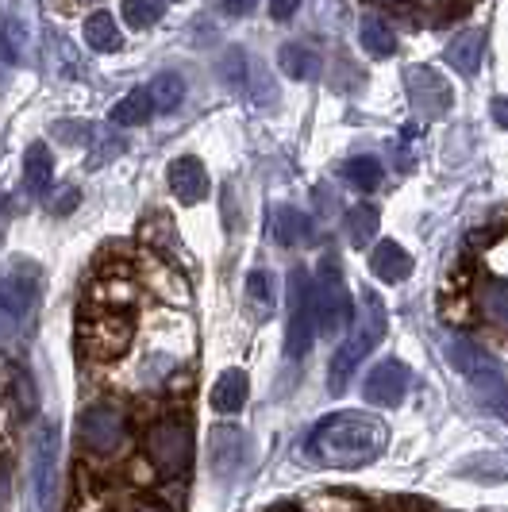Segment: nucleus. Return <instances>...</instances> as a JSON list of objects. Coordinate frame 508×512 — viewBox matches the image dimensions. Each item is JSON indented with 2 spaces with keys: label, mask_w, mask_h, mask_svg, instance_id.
Instances as JSON below:
<instances>
[{
  "label": "nucleus",
  "mask_w": 508,
  "mask_h": 512,
  "mask_svg": "<svg viewBox=\"0 0 508 512\" xmlns=\"http://www.w3.org/2000/svg\"><path fill=\"white\" fill-rule=\"evenodd\" d=\"M77 436L93 455H112L124 443V412L112 401H93L77 416Z\"/></svg>",
  "instance_id": "obj_8"
},
{
  "label": "nucleus",
  "mask_w": 508,
  "mask_h": 512,
  "mask_svg": "<svg viewBox=\"0 0 508 512\" xmlns=\"http://www.w3.org/2000/svg\"><path fill=\"white\" fill-rule=\"evenodd\" d=\"M208 459H212V474H220V478H231L235 470H243V462L251 455V439L247 432H239V428H231V424H220V428H212V439H208Z\"/></svg>",
  "instance_id": "obj_13"
},
{
  "label": "nucleus",
  "mask_w": 508,
  "mask_h": 512,
  "mask_svg": "<svg viewBox=\"0 0 508 512\" xmlns=\"http://www.w3.org/2000/svg\"><path fill=\"white\" fill-rule=\"evenodd\" d=\"M220 4H224L228 16H247V12H254L258 0H220Z\"/></svg>",
  "instance_id": "obj_34"
},
{
  "label": "nucleus",
  "mask_w": 508,
  "mask_h": 512,
  "mask_svg": "<svg viewBox=\"0 0 508 512\" xmlns=\"http://www.w3.org/2000/svg\"><path fill=\"white\" fill-rule=\"evenodd\" d=\"M185 101V77L181 74H158L151 81V104L154 112H174Z\"/></svg>",
  "instance_id": "obj_26"
},
{
  "label": "nucleus",
  "mask_w": 508,
  "mask_h": 512,
  "mask_svg": "<svg viewBox=\"0 0 508 512\" xmlns=\"http://www.w3.org/2000/svg\"><path fill=\"white\" fill-rule=\"evenodd\" d=\"M170 189L181 205H201L208 197V174H204L201 158H174L170 162Z\"/></svg>",
  "instance_id": "obj_14"
},
{
  "label": "nucleus",
  "mask_w": 508,
  "mask_h": 512,
  "mask_svg": "<svg viewBox=\"0 0 508 512\" xmlns=\"http://www.w3.org/2000/svg\"><path fill=\"white\" fill-rule=\"evenodd\" d=\"M81 343L89 355L97 359H116L131 343V316L120 312V308H97L81 332Z\"/></svg>",
  "instance_id": "obj_10"
},
{
  "label": "nucleus",
  "mask_w": 508,
  "mask_h": 512,
  "mask_svg": "<svg viewBox=\"0 0 508 512\" xmlns=\"http://www.w3.org/2000/svg\"><path fill=\"white\" fill-rule=\"evenodd\" d=\"M316 339V297L308 282L305 266H297L289 274V328H285V355L289 359H305Z\"/></svg>",
  "instance_id": "obj_6"
},
{
  "label": "nucleus",
  "mask_w": 508,
  "mask_h": 512,
  "mask_svg": "<svg viewBox=\"0 0 508 512\" xmlns=\"http://www.w3.org/2000/svg\"><path fill=\"white\" fill-rule=\"evenodd\" d=\"M408 393V366L401 359H385L378 362L370 374H366V385H362V397L374 405V409H397Z\"/></svg>",
  "instance_id": "obj_12"
},
{
  "label": "nucleus",
  "mask_w": 508,
  "mask_h": 512,
  "mask_svg": "<svg viewBox=\"0 0 508 512\" xmlns=\"http://www.w3.org/2000/svg\"><path fill=\"white\" fill-rule=\"evenodd\" d=\"M135 512H166V509H162V505H139Z\"/></svg>",
  "instance_id": "obj_36"
},
{
  "label": "nucleus",
  "mask_w": 508,
  "mask_h": 512,
  "mask_svg": "<svg viewBox=\"0 0 508 512\" xmlns=\"http://www.w3.org/2000/svg\"><path fill=\"white\" fill-rule=\"evenodd\" d=\"M378 224H381L378 208H374V205H355L351 212H347V239H351L355 247H366V243H374Z\"/></svg>",
  "instance_id": "obj_25"
},
{
  "label": "nucleus",
  "mask_w": 508,
  "mask_h": 512,
  "mask_svg": "<svg viewBox=\"0 0 508 512\" xmlns=\"http://www.w3.org/2000/svg\"><path fill=\"white\" fill-rule=\"evenodd\" d=\"M85 43H89V51H97V54H112L124 47L120 27H116V20H112L108 12H93V16L85 20Z\"/></svg>",
  "instance_id": "obj_22"
},
{
  "label": "nucleus",
  "mask_w": 508,
  "mask_h": 512,
  "mask_svg": "<svg viewBox=\"0 0 508 512\" xmlns=\"http://www.w3.org/2000/svg\"><path fill=\"white\" fill-rule=\"evenodd\" d=\"M220 74L228 81L231 89H243L247 85V51H239V47H231L224 54V62H220Z\"/></svg>",
  "instance_id": "obj_31"
},
{
  "label": "nucleus",
  "mask_w": 508,
  "mask_h": 512,
  "mask_svg": "<svg viewBox=\"0 0 508 512\" xmlns=\"http://www.w3.org/2000/svg\"><path fill=\"white\" fill-rule=\"evenodd\" d=\"M405 85H408V101H412V108L420 116L435 120V116H443L451 108V85L432 66H412L405 74Z\"/></svg>",
  "instance_id": "obj_11"
},
{
  "label": "nucleus",
  "mask_w": 508,
  "mask_h": 512,
  "mask_svg": "<svg viewBox=\"0 0 508 512\" xmlns=\"http://www.w3.org/2000/svg\"><path fill=\"white\" fill-rule=\"evenodd\" d=\"M358 39H362L366 54H374V58H389V54L397 51V35H393V27L385 24V20H378V16H366V20H362Z\"/></svg>",
  "instance_id": "obj_24"
},
{
  "label": "nucleus",
  "mask_w": 508,
  "mask_h": 512,
  "mask_svg": "<svg viewBox=\"0 0 508 512\" xmlns=\"http://www.w3.org/2000/svg\"><path fill=\"white\" fill-rule=\"evenodd\" d=\"M27 47V31L20 20H0V62H20Z\"/></svg>",
  "instance_id": "obj_28"
},
{
  "label": "nucleus",
  "mask_w": 508,
  "mask_h": 512,
  "mask_svg": "<svg viewBox=\"0 0 508 512\" xmlns=\"http://www.w3.org/2000/svg\"><path fill=\"white\" fill-rule=\"evenodd\" d=\"M297 8H301V0H270V16L274 20H289Z\"/></svg>",
  "instance_id": "obj_32"
},
{
  "label": "nucleus",
  "mask_w": 508,
  "mask_h": 512,
  "mask_svg": "<svg viewBox=\"0 0 508 512\" xmlns=\"http://www.w3.org/2000/svg\"><path fill=\"white\" fill-rule=\"evenodd\" d=\"M154 112L151 104V89H131L124 101L112 104V124H120V128H135V124H147Z\"/></svg>",
  "instance_id": "obj_23"
},
{
  "label": "nucleus",
  "mask_w": 508,
  "mask_h": 512,
  "mask_svg": "<svg viewBox=\"0 0 508 512\" xmlns=\"http://www.w3.org/2000/svg\"><path fill=\"white\" fill-rule=\"evenodd\" d=\"M51 178H54V154L47 143H31L24 154V185L27 193H47L51 189Z\"/></svg>",
  "instance_id": "obj_21"
},
{
  "label": "nucleus",
  "mask_w": 508,
  "mask_h": 512,
  "mask_svg": "<svg viewBox=\"0 0 508 512\" xmlns=\"http://www.w3.org/2000/svg\"><path fill=\"white\" fill-rule=\"evenodd\" d=\"M385 424L378 416H366V412H335V416H324L316 428H312V439H308V451L324 466H366L374 462L385 451Z\"/></svg>",
  "instance_id": "obj_1"
},
{
  "label": "nucleus",
  "mask_w": 508,
  "mask_h": 512,
  "mask_svg": "<svg viewBox=\"0 0 508 512\" xmlns=\"http://www.w3.org/2000/svg\"><path fill=\"white\" fill-rule=\"evenodd\" d=\"M120 12H124L127 24L143 31V27H154L158 20H162V0H124Z\"/></svg>",
  "instance_id": "obj_29"
},
{
  "label": "nucleus",
  "mask_w": 508,
  "mask_h": 512,
  "mask_svg": "<svg viewBox=\"0 0 508 512\" xmlns=\"http://www.w3.org/2000/svg\"><path fill=\"white\" fill-rule=\"evenodd\" d=\"M247 297L258 312H270L274 308V278L266 270H251L247 274Z\"/></svg>",
  "instance_id": "obj_30"
},
{
  "label": "nucleus",
  "mask_w": 508,
  "mask_h": 512,
  "mask_svg": "<svg viewBox=\"0 0 508 512\" xmlns=\"http://www.w3.org/2000/svg\"><path fill=\"white\" fill-rule=\"evenodd\" d=\"M312 297H316V332H347V324H351V293H347V282H343V270H339L335 255H324V262H320Z\"/></svg>",
  "instance_id": "obj_4"
},
{
  "label": "nucleus",
  "mask_w": 508,
  "mask_h": 512,
  "mask_svg": "<svg viewBox=\"0 0 508 512\" xmlns=\"http://www.w3.org/2000/svg\"><path fill=\"white\" fill-rule=\"evenodd\" d=\"M278 66L293 81H316V77L324 74V58L312 47H305V43H285L278 54Z\"/></svg>",
  "instance_id": "obj_20"
},
{
  "label": "nucleus",
  "mask_w": 508,
  "mask_h": 512,
  "mask_svg": "<svg viewBox=\"0 0 508 512\" xmlns=\"http://www.w3.org/2000/svg\"><path fill=\"white\" fill-rule=\"evenodd\" d=\"M247 393H251L247 374H243V370H224V374L216 378V385H212L208 397H212V409L231 416V412H239L243 405H247Z\"/></svg>",
  "instance_id": "obj_18"
},
{
  "label": "nucleus",
  "mask_w": 508,
  "mask_h": 512,
  "mask_svg": "<svg viewBox=\"0 0 508 512\" xmlns=\"http://www.w3.org/2000/svg\"><path fill=\"white\" fill-rule=\"evenodd\" d=\"M489 112H493V120H497L501 128H508V97H497V101H493V108H489Z\"/></svg>",
  "instance_id": "obj_35"
},
{
  "label": "nucleus",
  "mask_w": 508,
  "mask_h": 512,
  "mask_svg": "<svg viewBox=\"0 0 508 512\" xmlns=\"http://www.w3.org/2000/svg\"><path fill=\"white\" fill-rule=\"evenodd\" d=\"M443 355H447V362L455 366L466 382L474 385V393H478V401H482L485 409L493 412L501 424H508V374L505 370L489 359L474 339H462V335H451V339L443 343Z\"/></svg>",
  "instance_id": "obj_2"
},
{
  "label": "nucleus",
  "mask_w": 508,
  "mask_h": 512,
  "mask_svg": "<svg viewBox=\"0 0 508 512\" xmlns=\"http://www.w3.org/2000/svg\"><path fill=\"white\" fill-rule=\"evenodd\" d=\"M39 297V274L31 266H16V270H4L0 274V335H12L20 328L31 305Z\"/></svg>",
  "instance_id": "obj_9"
},
{
  "label": "nucleus",
  "mask_w": 508,
  "mask_h": 512,
  "mask_svg": "<svg viewBox=\"0 0 508 512\" xmlns=\"http://www.w3.org/2000/svg\"><path fill=\"white\" fill-rule=\"evenodd\" d=\"M58 451H62V432L58 424L43 420L31 436V486L39 509H54V493H58Z\"/></svg>",
  "instance_id": "obj_7"
},
{
  "label": "nucleus",
  "mask_w": 508,
  "mask_h": 512,
  "mask_svg": "<svg viewBox=\"0 0 508 512\" xmlns=\"http://www.w3.org/2000/svg\"><path fill=\"white\" fill-rule=\"evenodd\" d=\"M370 270H374V278H378V282L397 285L412 274V255H408L401 243L385 239V243L374 247V255H370Z\"/></svg>",
  "instance_id": "obj_16"
},
{
  "label": "nucleus",
  "mask_w": 508,
  "mask_h": 512,
  "mask_svg": "<svg viewBox=\"0 0 508 512\" xmlns=\"http://www.w3.org/2000/svg\"><path fill=\"white\" fill-rule=\"evenodd\" d=\"M482 54H485V31L482 27H466V31H458L455 39L447 43V66L458 70L462 77H474L478 66H482Z\"/></svg>",
  "instance_id": "obj_15"
},
{
  "label": "nucleus",
  "mask_w": 508,
  "mask_h": 512,
  "mask_svg": "<svg viewBox=\"0 0 508 512\" xmlns=\"http://www.w3.org/2000/svg\"><path fill=\"white\" fill-rule=\"evenodd\" d=\"M147 459L162 478H181L193 466V432L185 420H158L147 432Z\"/></svg>",
  "instance_id": "obj_5"
},
{
  "label": "nucleus",
  "mask_w": 508,
  "mask_h": 512,
  "mask_svg": "<svg viewBox=\"0 0 508 512\" xmlns=\"http://www.w3.org/2000/svg\"><path fill=\"white\" fill-rule=\"evenodd\" d=\"M385 328H389V316H385L381 297L378 293H366V297H362V308H358L355 328H351V335H347V343L331 355V366H328L331 393H343V389L351 385V378H355L358 366L366 362V355L385 339Z\"/></svg>",
  "instance_id": "obj_3"
},
{
  "label": "nucleus",
  "mask_w": 508,
  "mask_h": 512,
  "mask_svg": "<svg viewBox=\"0 0 508 512\" xmlns=\"http://www.w3.org/2000/svg\"><path fill=\"white\" fill-rule=\"evenodd\" d=\"M270 239H278L281 247H297L312 239V220H308L301 208L278 205L270 208Z\"/></svg>",
  "instance_id": "obj_17"
},
{
  "label": "nucleus",
  "mask_w": 508,
  "mask_h": 512,
  "mask_svg": "<svg viewBox=\"0 0 508 512\" xmlns=\"http://www.w3.org/2000/svg\"><path fill=\"white\" fill-rule=\"evenodd\" d=\"M12 505V478H8V466L0 462V512H8Z\"/></svg>",
  "instance_id": "obj_33"
},
{
  "label": "nucleus",
  "mask_w": 508,
  "mask_h": 512,
  "mask_svg": "<svg viewBox=\"0 0 508 512\" xmlns=\"http://www.w3.org/2000/svg\"><path fill=\"white\" fill-rule=\"evenodd\" d=\"M343 178L351 181L355 189H362V193H370V189L381 185V162L370 158V154H355V158L343 162Z\"/></svg>",
  "instance_id": "obj_27"
},
{
  "label": "nucleus",
  "mask_w": 508,
  "mask_h": 512,
  "mask_svg": "<svg viewBox=\"0 0 508 512\" xmlns=\"http://www.w3.org/2000/svg\"><path fill=\"white\" fill-rule=\"evenodd\" d=\"M0 85H4V70H0Z\"/></svg>",
  "instance_id": "obj_37"
},
{
  "label": "nucleus",
  "mask_w": 508,
  "mask_h": 512,
  "mask_svg": "<svg viewBox=\"0 0 508 512\" xmlns=\"http://www.w3.org/2000/svg\"><path fill=\"white\" fill-rule=\"evenodd\" d=\"M478 312L489 328L508 335V278H489L478 289Z\"/></svg>",
  "instance_id": "obj_19"
}]
</instances>
